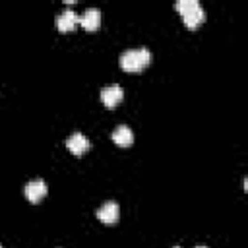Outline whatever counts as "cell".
Instances as JSON below:
<instances>
[{
	"label": "cell",
	"instance_id": "obj_1",
	"mask_svg": "<svg viewBox=\"0 0 248 248\" xmlns=\"http://www.w3.org/2000/svg\"><path fill=\"white\" fill-rule=\"evenodd\" d=\"M151 62V52L145 46L130 48L120 54V68L124 72H141Z\"/></svg>",
	"mask_w": 248,
	"mask_h": 248
},
{
	"label": "cell",
	"instance_id": "obj_2",
	"mask_svg": "<svg viewBox=\"0 0 248 248\" xmlns=\"http://www.w3.org/2000/svg\"><path fill=\"white\" fill-rule=\"evenodd\" d=\"M174 8L180 12L182 21L188 29H196L200 23L205 21V12L196 0H178L174 4Z\"/></svg>",
	"mask_w": 248,
	"mask_h": 248
},
{
	"label": "cell",
	"instance_id": "obj_3",
	"mask_svg": "<svg viewBox=\"0 0 248 248\" xmlns=\"http://www.w3.org/2000/svg\"><path fill=\"white\" fill-rule=\"evenodd\" d=\"M118 215H120V207L116 202H105L99 209H97V219L105 225H112L118 221Z\"/></svg>",
	"mask_w": 248,
	"mask_h": 248
},
{
	"label": "cell",
	"instance_id": "obj_4",
	"mask_svg": "<svg viewBox=\"0 0 248 248\" xmlns=\"http://www.w3.org/2000/svg\"><path fill=\"white\" fill-rule=\"evenodd\" d=\"M78 23H79L85 31L93 33V31H97L99 25H101V12H99L97 8H89V10H85V12L78 17Z\"/></svg>",
	"mask_w": 248,
	"mask_h": 248
},
{
	"label": "cell",
	"instance_id": "obj_5",
	"mask_svg": "<svg viewBox=\"0 0 248 248\" xmlns=\"http://www.w3.org/2000/svg\"><path fill=\"white\" fill-rule=\"evenodd\" d=\"M45 196H46V182L45 180L37 178V180H31L25 184V198L31 203H39Z\"/></svg>",
	"mask_w": 248,
	"mask_h": 248
},
{
	"label": "cell",
	"instance_id": "obj_6",
	"mask_svg": "<svg viewBox=\"0 0 248 248\" xmlns=\"http://www.w3.org/2000/svg\"><path fill=\"white\" fill-rule=\"evenodd\" d=\"M122 99H124V91H122V87L116 85V83H114V85H108V87H103V91H101V101H103V105L108 107V108L116 107Z\"/></svg>",
	"mask_w": 248,
	"mask_h": 248
},
{
	"label": "cell",
	"instance_id": "obj_7",
	"mask_svg": "<svg viewBox=\"0 0 248 248\" xmlns=\"http://www.w3.org/2000/svg\"><path fill=\"white\" fill-rule=\"evenodd\" d=\"M66 147L74 153V155H78V157H81L87 149H89V140L83 136V134H79V132H74L68 140H66Z\"/></svg>",
	"mask_w": 248,
	"mask_h": 248
},
{
	"label": "cell",
	"instance_id": "obj_8",
	"mask_svg": "<svg viewBox=\"0 0 248 248\" xmlns=\"http://www.w3.org/2000/svg\"><path fill=\"white\" fill-rule=\"evenodd\" d=\"M76 25H78V14H74L72 10H64L62 14L56 16V27L60 33H70Z\"/></svg>",
	"mask_w": 248,
	"mask_h": 248
},
{
	"label": "cell",
	"instance_id": "obj_9",
	"mask_svg": "<svg viewBox=\"0 0 248 248\" xmlns=\"http://www.w3.org/2000/svg\"><path fill=\"white\" fill-rule=\"evenodd\" d=\"M110 138H112V141H114L116 145H120V147H128V145H132V141H134L132 130H130L128 126H124V124L116 126Z\"/></svg>",
	"mask_w": 248,
	"mask_h": 248
},
{
	"label": "cell",
	"instance_id": "obj_10",
	"mask_svg": "<svg viewBox=\"0 0 248 248\" xmlns=\"http://www.w3.org/2000/svg\"><path fill=\"white\" fill-rule=\"evenodd\" d=\"M196 248H205V246H196Z\"/></svg>",
	"mask_w": 248,
	"mask_h": 248
},
{
	"label": "cell",
	"instance_id": "obj_11",
	"mask_svg": "<svg viewBox=\"0 0 248 248\" xmlns=\"http://www.w3.org/2000/svg\"><path fill=\"white\" fill-rule=\"evenodd\" d=\"M174 248H180V246H174Z\"/></svg>",
	"mask_w": 248,
	"mask_h": 248
},
{
	"label": "cell",
	"instance_id": "obj_12",
	"mask_svg": "<svg viewBox=\"0 0 248 248\" xmlns=\"http://www.w3.org/2000/svg\"><path fill=\"white\" fill-rule=\"evenodd\" d=\"M0 248H2V246H0Z\"/></svg>",
	"mask_w": 248,
	"mask_h": 248
}]
</instances>
